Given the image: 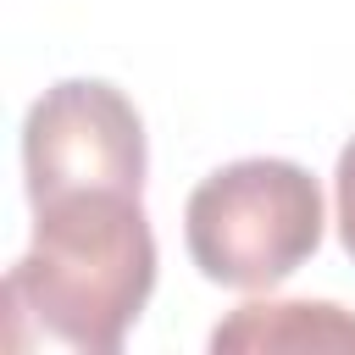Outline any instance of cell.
I'll use <instances>...</instances> for the list:
<instances>
[{
	"instance_id": "4",
	"label": "cell",
	"mask_w": 355,
	"mask_h": 355,
	"mask_svg": "<svg viewBox=\"0 0 355 355\" xmlns=\"http://www.w3.org/2000/svg\"><path fill=\"white\" fill-rule=\"evenodd\" d=\"M211 349H355V316L327 300H250L211 333Z\"/></svg>"
},
{
	"instance_id": "1",
	"label": "cell",
	"mask_w": 355,
	"mask_h": 355,
	"mask_svg": "<svg viewBox=\"0 0 355 355\" xmlns=\"http://www.w3.org/2000/svg\"><path fill=\"white\" fill-rule=\"evenodd\" d=\"M155 288V233L139 194L83 189L33 205V239L6 272L11 344L33 333L83 355L122 349Z\"/></svg>"
},
{
	"instance_id": "5",
	"label": "cell",
	"mask_w": 355,
	"mask_h": 355,
	"mask_svg": "<svg viewBox=\"0 0 355 355\" xmlns=\"http://www.w3.org/2000/svg\"><path fill=\"white\" fill-rule=\"evenodd\" d=\"M333 200H338V239L355 261V139L338 150V172H333Z\"/></svg>"
},
{
	"instance_id": "2",
	"label": "cell",
	"mask_w": 355,
	"mask_h": 355,
	"mask_svg": "<svg viewBox=\"0 0 355 355\" xmlns=\"http://www.w3.org/2000/svg\"><path fill=\"white\" fill-rule=\"evenodd\" d=\"M322 189L300 161L250 155L194 183L183 244L200 277L222 288H277L322 244Z\"/></svg>"
},
{
	"instance_id": "3",
	"label": "cell",
	"mask_w": 355,
	"mask_h": 355,
	"mask_svg": "<svg viewBox=\"0 0 355 355\" xmlns=\"http://www.w3.org/2000/svg\"><path fill=\"white\" fill-rule=\"evenodd\" d=\"M144 122L133 100L105 78H61L22 116V183L28 205L83 189L144 194Z\"/></svg>"
}]
</instances>
